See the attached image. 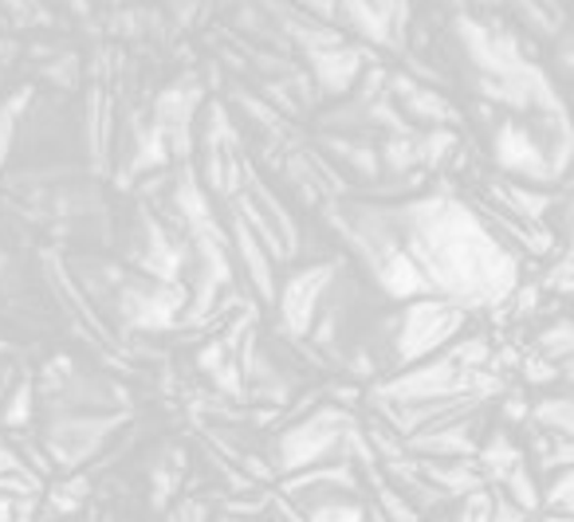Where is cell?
<instances>
[{"label":"cell","instance_id":"52a82bcc","mask_svg":"<svg viewBox=\"0 0 574 522\" xmlns=\"http://www.w3.org/2000/svg\"><path fill=\"white\" fill-rule=\"evenodd\" d=\"M88 480L83 475H75V480H63L55 483L52 491H48V519H68V514H75L79 506H83V499H88Z\"/></svg>","mask_w":574,"mask_h":522},{"label":"cell","instance_id":"9c48e42d","mask_svg":"<svg viewBox=\"0 0 574 522\" xmlns=\"http://www.w3.org/2000/svg\"><path fill=\"white\" fill-rule=\"evenodd\" d=\"M4 424H9V429H20V424H28V420H32V386H20L17 389V397H12L9 405H4Z\"/></svg>","mask_w":574,"mask_h":522},{"label":"cell","instance_id":"6da1fadb","mask_svg":"<svg viewBox=\"0 0 574 522\" xmlns=\"http://www.w3.org/2000/svg\"><path fill=\"white\" fill-rule=\"evenodd\" d=\"M398 335H393V350H398V361L409 366V361H426L433 354H441L444 346L461 335L464 326V307L449 299H437V295H421L413 299L398 318Z\"/></svg>","mask_w":574,"mask_h":522},{"label":"cell","instance_id":"4fadbf2b","mask_svg":"<svg viewBox=\"0 0 574 522\" xmlns=\"http://www.w3.org/2000/svg\"><path fill=\"white\" fill-rule=\"evenodd\" d=\"M418 522H444V519H418Z\"/></svg>","mask_w":574,"mask_h":522},{"label":"cell","instance_id":"277c9868","mask_svg":"<svg viewBox=\"0 0 574 522\" xmlns=\"http://www.w3.org/2000/svg\"><path fill=\"white\" fill-rule=\"evenodd\" d=\"M331 275L335 267H311V272H304L299 279H291L284 287V318L291 330H307L315 318V310L322 307V295H327V287H331Z\"/></svg>","mask_w":574,"mask_h":522},{"label":"cell","instance_id":"5b68a950","mask_svg":"<svg viewBox=\"0 0 574 522\" xmlns=\"http://www.w3.org/2000/svg\"><path fill=\"white\" fill-rule=\"evenodd\" d=\"M496 157H500L504 170L523 173V177H540L543 181V177L555 173L551 170V162H547V150H543L523 126H512V122H508V126L496 134Z\"/></svg>","mask_w":574,"mask_h":522},{"label":"cell","instance_id":"8992f818","mask_svg":"<svg viewBox=\"0 0 574 522\" xmlns=\"http://www.w3.org/2000/svg\"><path fill=\"white\" fill-rule=\"evenodd\" d=\"M500 488H504L508 503H515L520 511H527V514L540 511V483H535V475H531L527 463H520L515 471H508L504 480H500Z\"/></svg>","mask_w":574,"mask_h":522},{"label":"cell","instance_id":"7a4b0ae2","mask_svg":"<svg viewBox=\"0 0 574 522\" xmlns=\"http://www.w3.org/2000/svg\"><path fill=\"white\" fill-rule=\"evenodd\" d=\"M350 429V417L342 409H319L315 417L299 420L296 429H287L276 444L279 471H304L322 463L327 456H335L342 448V437Z\"/></svg>","mask_w":574,"mask_h":522},{"label":"cell","instance_id":"ba28073f","mask_svg":"<svg viewBox=\"0 0 574 522\" xmlns=\"http://www.w3.org/2000/svg\"><path fill=\"white\" fill-rule=\"evenodd\" d=\"M492 495L496 491L476 488L469 495H461V511H457L453 522H492Z\"/></svg>","mask_w":574,"mask_h":522},{"label":"cell","instance_id":"30bf717a","mask_svg":"<svg viewBox=\"0 0 574 522\" xmlns=\"http://www.w3.org/2000/svg\"><path fill=\"white\" fill-rule=\"evenodd\" d=\"M170 522H205V506L201 503H182L174 514H170Z\"/></svg>","mask_w":574,"mask_h":522},{"label":"cell","instance_id":"8fae6325","mask_svg":"<svg viewBox=\"0 0 574 522\" xmlns=\"http://www.w3.org/2000/svg\"><path fill=\"white\" fill-rule=\"evenodd\" d=\"M540 522H571V514H551V511H543Z\"/></svg>","mask_w":574,"mask_h":522},{"label":"cell","instance_id":"7c38bea8","mask_svg":"<svg viewBox=\"0 0 574 522\" xmlns=\"http://www.w3.org/2000/svg\"><path fill=\"white\" fill-rule=\"evenodd\" d=\"M233 522H260V519H233Z\"/></svg>","mask_w":574,"mask_h":522},{"label":"cell","instance_id":"3957f363","mask_svg":"<svg viewBox=\"0 0 574 522\" xmlns=\"http://www.w3.org/2000/svg\"><path fill=\"white\" fill-rule=\"evenodd\" d=\"M119 424V417H60L48 424V452L60 468H79L91 452L103 448L106 432Z\"/></svg>","mask_w":574,"mask_h":522}]
</instances>
